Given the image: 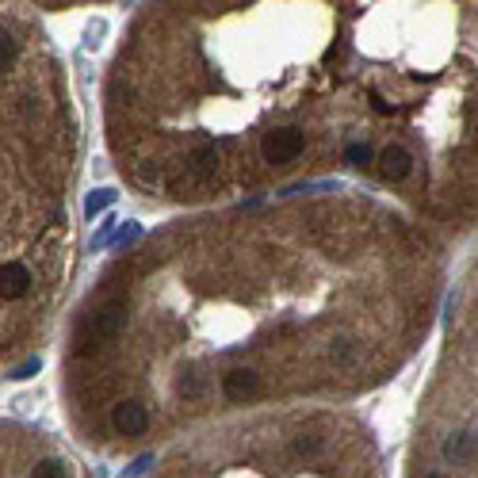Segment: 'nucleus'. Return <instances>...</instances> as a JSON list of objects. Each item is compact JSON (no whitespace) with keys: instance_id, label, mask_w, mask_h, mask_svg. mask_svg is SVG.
I'll use <instances>...</instances> for the list:
<instances>
[{"instance_id":"nucleus-7","label":"nucleus","mask_w":478,"mask_h":478,"mask_svg":"<svg viewBox=\"0 0 478 478\" xmlns=\"http://www.w3.org/2000/svg\"><path fill=\"white\" fill-rule=\"evenodd\" d=\"M187 168H192V176H199V180L214 176V168H218V149H214V146H199L192 157H187Z\"/></svg>"},{"instance_id":"nucleus-1","label":"nucleus","mask_w":478,"mask_h":478,"mask_svg":"<svg viewBox=\"0 0 478 478\" xmlns=\"http://www.w3.org/2000/svg\"><path fill=\"white\" fill-rule=\"evenodd\" d=\"M123 322H127V303L123 298H111V303H104L96 314H92V322L84 325V337L77 341L81 352H92L96 344L104 341H115L119 333H123Z\"/></svg>"},{"instance_id":"nucleus-3","label":"nucleus","mask_w":478,"mask_h":478,"mask_svg":"<svg viewBox=\"0 0 478 478\" xmlns=\"http://www.w3.org/2000/svg\"><path fill=\"white\" fill-rule=\"evenodd\" d=\"M111 425H115V433L123 436H146L149 433V409L142 402H115V409H111Z\"/></svg>"},{"instance_id":"nucleus-6","label":"nucleus","mask_w":478,"mask_h":478,"mask_svg":"<svg viewBox=\"0 0 478 478\" xmlns=\"http://www.w3.org/2000/svg\"><path fill=\"white\" fill-rule=\"evenodd\" d=\"M27 291H31V272H27V264H20V260L0 264V298L16 303V298H23Z\"/></svg>"},{"instance_id":"nucleus-12","label":"nucleus","mask_w":478,"mask_h":478,"mask_svg":"<svg viewBox=\"0 0 478 478\" xmlns=\"http://www.w3.org/2000/svg\"><path fill=\"white\" fill-rule=\"evenodd\" d=\"M349 161H352V165H360V168H368V165L375 161L371 146H363V142H356V146H349Z\"/></svg>"},{"instance_id":"nucleus-2","label":"nucleus","mask_w":478,"mask_h":478,"mask_svg":"<svg viewBox=\"0 0 478 478\" xmlns=\"http://www.w3.org/2000/svg\"><path fill=\"white\" fill-rule=\"evenodd\" d=\"M306 149V134L298 127H276L264 134V142H260V157H264V165L279 168V165H291L298 153Z\"/></svg>"},{"instance_id":"nucleus-4","label":"nucleus","mask_w":478,"mask_h":478,"mask_svg":"<svg viewBox=\"0 0 478 478\" xmlns=\"http://www.w3.org/2000/svg\"><path fill=\"white\" fill-rule=\"evenodd\" d=\"M222 395H226V402H249L260 395V375L252 368H233L222 375Z\"/></svg>"},{"instance_id":"nucleus-5","label":"nucleus","mask_w":478,"mask_h":478,"mask_svg":"<svg viewBox=\"0 0 478 478\" xmlns=\"http://www.w3.org/2000/svg\"><path fill=\"white\" fill-rule=\"evenodd\" d=\"M375 165H379V176L390 184L406 180L409 173H414V153H409L406 146H387L379 157H375Z\"/></svg>"},{"instance_id":"nucleus-11","label":"nucleus","mask_w":478,"mask_h":478,"mask_svg":"<svg viewBox=\"0 0 478 478\" xmlns=\"http://www.w3.org/2000/svg\"><path fill=\"white\" fill-rule=\"evenodd\" d=\"M322 440H317V436H303V440H295V455L298 459H314L317 452H322Z\"/></svg>"},{"instance_id":"nucleus-8","label":"nucleus","mask_w":478,"mask_h":478,"mask_svg":"<svg viewBox=\"0 0 478 478\" xmlns=\"http://www.w3.org/2000/svg\"><path fill=\"white\" fill-rule=\"evenodd\" d=\"M111 203H115V192H107V187H100V192H92V195H88V203H84V211H88V218H92V214H100L104 207H111Z\"/></svg>"},{"instance_id":"nucleus-9","label":"nucleus","mask_w":478,"mask_h":478,"mask_svg":"<svg viewBox=\"0 0 478 478\" xmlns=\"http://www.w3.org/2000/svg\"><path fill=\"white\" fill-rule=\"evenodd\" d=\"M16 54H20V42H16L8 31H0V69H8V65L16 62Z\"/></svg>"},{"instance_id":"nucleus-10","label":"nucleus","mask_w":478,"mask_h":478,"mask_svg":"<svg viewBox=\"0 0 478 478\" xmlns=\"http://www.w3.org/2000/svg\"><path fill=\"white\" fill-rule=\"evenodd\" d=\"M31 474H39V478H62V474H69V467H65L62 459H42V463H35Z\"/></svg>"}]
</instances>
